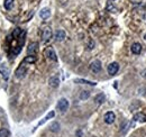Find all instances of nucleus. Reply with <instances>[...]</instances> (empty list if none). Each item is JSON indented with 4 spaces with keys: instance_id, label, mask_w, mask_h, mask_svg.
I'll return each mask as SVG.
<instances>
[{
    "instance_id": "423d86ee",
    "label": "nucleus",
    "mask_w": 146,
    "mask_h": 137,
    "mask_svg": "<svg viewBox=\"0 0 146 137\" xmlns=\"http://www.w3.org/2000/svg\"><path fill=\"white\" fill-rule=\"evenodd\" d=\"M50 16H51V9L50 8H43L39 11V17L42 19H47Z\"/></svg>"
},
{
    "instance_id": "39448f33",
    "label": "nucleus",
    "mask_w": 146,
    "mask_h": 137,
    "mask_svg": "<svg viewBox=\"0 0 146 137\" xmlns=\"http://www.w3.org/2000/svg\"><path fill=\"white\" fill-rule=\"evenodd\" d=\"M42 37H43V41L46 42L48 41L51 37H52V29L50 27H46L43 29V34H42Z\"/></svg>"
},
{
    "instance_id": "4be33fe9",
    "label": "nucleus",
    "mask_w": 146,
    "mask_h": 137,
    "mask_svg": "<svg viewBox=\"0 0 146 137\" xmlns=\"http://www.w3.org/2000/svg\"><path fill=\"white\" fill-rule=\"evenodd\" d=\"M89 96H90L89 91H82V92H81V94H80V98H81L82 100H84V99H88V98H89Z\"/></svg>"
},
{
    "instance_id": "7ed1b4c3",
    "label": "nucleus",
    "mask_w": 146,
    "mask_h": 137,
    "mask_svg": "<svg viewBox=\"0 0 146 137\" xmlns=\"http://www.w3.org/2000/svg\"><path fill=\"white\" fill-rule=\"evenodd\" d=\"M90 68H91L92 72H94V73L99 72V71L101 70V62H100L99 60H96V61H93L91 64H90Z\"/></svg>"
},
{
    "instance_id": "1a4fd4ad",
    "label": "nucleus",
    "mask_w": 146,
    "mask_h": 137,
    "mask_svg": "<svg viewBox=\"0 0 146 137\" xmlns=\"http://www.w3.org/2000/svg\"><path fill=\"white\" fill-rule=\"evenodd\" d=\"M45 53H46V55H47V57L48 59H51V60H53V61H57V56H56V54H55V52L53 49H47L46 51H45Z\"/></svg>"
},
{
    "instance_id": "dca6fc26",
    "label": "nucleus",
    "mask_w": 146,
    "mask_h": 137,
    "mask_svg": "<svg viewBox=\"0 0 146 137\" xmlns=\"http://www.w3.org/2000/svg\"><path fill=\"white\" fill-rule=\"evenodd\" d=\"M54 111H51V112H50V114H48V115H47V116H46V117H45V118H44V119L43 120H40V121H39V122H38V125H37V126H40V125H43V124H44V122H46V121H47V120L48 119H51V118H53V117H54Z\"/></svg>"
},
{
    "instance_id": "20e7f679",
    "label": "nucleus",
    "mask_w": 146,
    "mask_h": 137,
    "mask_svg": "<svg viewBox=\"0 0 146 137\" xmlns=\"http://www.w3.org/2000/svg\"><path fill=\"white\" fill-rule=\"evenodd\" d=\"M115 119H116V116H115V114H113L112 111H108V112L105 115V122L108 124V125L112 124V122L115 121Z\"/></svg>"
},
{
    "instance_id": "f3484780",
    "label": "nucleus",
    "mask_w": 146,
    "mask_h": 137,
    "mask_svg": "<svg viewBox=\"0 0 146 137\" xmlns=\"http://www.w3.org/2000/svg\"><path fill=\"white\" fill-rule=\"evenodd\" d=\"M3 6H5V8L7 10H10L13 8V6H14V0H5Z\"/></svg>"
},
{
    "instance_id": "4468645a",
    "label": "nucleus",
    "mask_w": 146,
    "mask_h": 137,
    "mask_svg": "<svg viewBox=\"0 0 146 137\" xmlns=\"http://www.w3.org/2000/svg\"><path fill=\"white\" fill-rule=\"evenodd\" d=\"M0 73L2 74V76H3L5 80H8V76H9V70L6 68L5 65H1V67H0Z\"/></svg>"
},
{
    "instance_id": "a878e982",
    "label": "nucleus",
    "mask_w": 146,
    "mask_h": 137,
    "mask_svg": "<svg viewBox=\"0 0 146 137\" xmlns=\"http://www.w3.org/2000/svg\"><path fill=\"white\" fill-rule=\"evenodd\" d=\"M81 135H82V133H81V130H79V132H76V136L81 137Z\"/></svg>"
},
{
    "instance_id": "9d476101",
    "label": "nucleus",
    "mask_w": 146,
    "mask_h": 137,
    "mask_svg": "<svg viewBox=\"0 0 146 137\" xmlns=\"http://www.w3.org/2000/svg\"><path fill=\"white\" fill-rule=\"evenodd\" d=\"M134 120L135 121H139V122H146V115L143 112H138L134 116Z\"/></svg>"
},
{
    "instance_id": "6e6552de",
    "label": "nucleus",
    "mask_w": 146,
    "mask_h": 137,
    "mask_svg": "<svg viewBox=\"0 0 146 137\" xmlns=\"http://www.w3.org/2000/svg\"><path fill=\"white\" fill-rule=\"evenodd\" d=\"M65 32L64 31H62V29H60V31H57L56 33H55V41H57V42H61V41H63L64 38H65Z\"/></svg>"
},
{
    "instance_id": "6ab92c4d",
    "label": "nucleus",
    "mask_w": 146,
    "mask_h": 137,
    "mask_svg": "<svg viewBox=\"0 0 146 137\" xmlns=\"http://www.w3.org/2000/svg\"><path fill=\"white\" fill-rule=\"evenodd\" d=\"M94 100H96L98 103H102L104 101H105V94H104V93H99L98 96H96Z\"/></svg>"
},
{
    "instance_id": "ddd939ff",
    "label": "nucleus",
    "mask_w": 146,
    "mask_h": 137,
    "mask_svg": "<svg viewBox=\"0 0 146 137\" xmlns=\"http://www.w3.org/2000/svg\"><path fill=\"white\" fill-rule=\"evenodd\" d=\"M75 83H81V84H89V86H97V82L93 81H88V80H83V79H75L74 80Z\"/></svg>"
},
{
    "instance_id": "a211bd4d",
    "label": "nucleus",
    "mask_w": 146,
    "mask_h": 137,
    "mask_svg": "<svg viewBox=\"0 0 146 137\" xmlns=\"http://www.w3.org/2000/svg\"><path fill=\"white\" fill-rule=\"evenodd\" d=\"M50 129H51L53 133H57V132L60 130V124L55 121V122H53V124L50 126Z\"/></svg>"
},
{
    "instance_id": "2eb2a0df",
    "label": "nucleus",
    "mask_w": 146,
    "mask_h": 137,
    "mask_svg": "<svg viewBox=\"0 0 146 137\" xmlns=\"http://www.w3.org/2000/svg\"><path fill=\"white\" fill-rule=\"evenodd\" d=\"M37 46H38V44L37 43H32L31 45H29V47H28V54H35L37 52Z\"/></svg>"
},
{
    "instance_id": "393cba45",
    "label": "nucleus",
    "mask_w": 146,
    "mask_h": 137,
    "mask_svg": "<svg viewBox=\"0 0 146 137\" xmlns=\"http://www.w3.org/2000/svg\"><path fill=\"white\" fill-rule=\"evenodd\" d=\"M128 126H129V121H125L124 125H121V129L124 128V132H126L128 129Z\"/></svg>"
},
{
    "instance_id": "5701e85b",
    "label": "nucleus",
    "mask_w": 146,
    "mask_h": 137,
    "mask_svg": "<svg viewBox=\"0 0 146 137\" xmlns=\"http://www.w3.org/2000/svg\"><path fill=\"white\" fill-rule=\"evenodd\" d=\"M107 9H108V10H111V11H116V10H117L116 7H113V6L111 5V2H108V5H107Z\"/></svg>"
},
{
    "instance_id": "aec40b11",
    "label": "nucleus",
    "mask_w": 146,
    "mask_h": 137,
    "mask_svg": "<svg viewBox=\"0 0 146 137\" xmlns=\"http://www.w3.org/2000/svg\"><path fill=\"white\" fill-rule=\"evenodd\" d=\"M34 62H36V57L35 56H27L24 60V63H34Z\"/></svg>"
},
{
    "instance_id": "f03ea898",
    "label": "nucleus",
    "mask_w": 146,
    "mask_h": 137,
    "mask_svg": "<svg viewBox=\"0 0 146 137\" xmlns=\"http://www.w3.org/2000/svg\"><path fill=\"white\" fill-rule=\"evenodd\" d=\"M107 70H108V73H109L110 75H115L118 72V70H119V64L117 62H112V63H110L109 65H108Z\"/></svg>"
},
{
    "instance_id": "0eeeda50",
    "label": "nucleus",
    "mask_w": 146,
    "mask_h": 137,
    "mask_svg": "<svg viewBox=\"0 0 146 137\" xmlns=\"http://www.w3.org/2000/svg\"><path fill=\"white\" fill-rule=\"evenodd\" d=\"M48 83H50V86H52V88H57L58 84H60V79H58V76H57V75L52 76V78L48 80Z\"/></svg>"
},
{
    "instance_id": "f8f14e48",
    "label": "nucleus",
    "mask_w": 146,
    "mask_h": 137,
    "mask_svg": "<svg viewBox=\"0 0 146 137\" xmlns=\"http://www.w3.org/2000/svg\"><path fill=\"white\" fill-rule=\"evenodd\" d=\"M131 52L134 54H141V52H142V45L139 43H134L131 45Z\"/></svg>"
},
{
    "instance_id": "9b49d317",
    "label": "nucleus",
    "mask_w": 146,
    "mask_h": 137,
    "mask_svg": "<svg viewBox=\"0 0 146 137\" xmlns=\"http://www.w3.org/2000/svg\"><path fill=\"white\" fill-rule=\"evenodd\" d=\"M25 73H26V68L24 67V64H21L18 68H17V71H16V76L20 79V78H23L24 75H25Z\"/></svg>"
},
{
    "instance_id": "f257e3e1",
    "label": "nucleus",
    "mask_w": 146,
    "mask_h": 137,
    "mask_svg": "<svg viewBox=\"0 0 146 137\" xmlns=\"http://www.w3.org/2000/svg\"><path fill=\"white\" fill-rule=\"evenodd\" d=\"M69 108V101L65 99V98H62L58 100L57 102V109L61 110V111H66Z\"/></svg>"
},
{
    "instance_id": "b1692460",
    "label": "nucleus",
    "mask_w": 146,
    "mask_h": 137,
    "mask_svg": "<svg viewBox=\"0 0 146 137\" xmlns=\"http://www.w3.org/2000/svg\"><path fill=\"white\" fill-rule=\"evenodd\" d=\"M19 34H21V29H20V28H16V29L14 31V33H13V36H14V37H17Z\"/></svg>"
},
{
    "instance_id": "412c9836",
    "label": "nucleus",
    "mask_w": 146,
    "mask_h": 137,
    "mask_svg": "<svg viewBox=\"0 0 146 137\" xmlns=\"http://www.w3.org/2000/svg\"><path fill=\"white\" fill-rule=\"evenodd\" d=\"M9 136V132L7 128H1L0 129V137H8Z\"/></svg>"
}]
</instances>
